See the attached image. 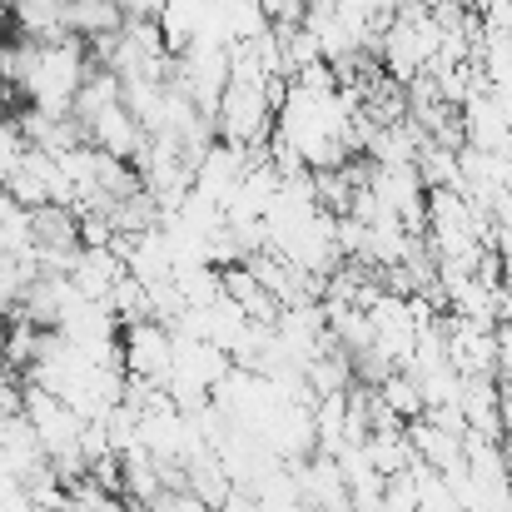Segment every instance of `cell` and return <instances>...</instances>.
<instances>
[{
    "instance_id": "cell-1",
    "label": "cell",
    "mask_w": 512,
    "mask_h": 512,
    "mask_svg": "<svg viewBox=\"0 0 512 512\" xmlns=\"http://www.w3.org/2000/svg\"><path fill=\"white\" fill-rule=\"evenodd\" d=\"M170 358H174V334L160 319H135V324L120 329V363H125V373L165 383Z\"/></svg>"
},
{
    "instance_id": "cell-5",
    "label": "cell",
    "mask_w": 512,
    "mask_h": 512,
    "mask_svg": "<svg viewBox=\"0 0 512 512\" xmlns=\"http://www.w3.org/2000/svg\"><path fill=\"white\" fill-rule=\"evenodd\" d=\"M5 329H10V314L0 309V343H5Z\"/></svg>"
},
{
    "instance_id": "cell-4",
    "label": "cell",
    "mask_w": 512,
    "mask_h": 512,
    "mask_svg": "<svg viewBox=\"0 0 512 512\" xmlns=\"http://www.w3.org/2000/svg\"><path fill=\"white\" fill-rule=\"evenodd\" d=\"M115 5L125 20H160V10H165V0H115Z\"/></svg>"
},
{
    "instance_id": "cell-3",
    "label": "cell",
    "mask_w": 512,
    "mask_h": 512,
    "mask_svg": "<svg viewBox=\"0 0 512 512\" xmlns=\"http://www.w3.org/2000/svg\"><path fill=\"white\" fill-rule=\"evenodd\" d=\"M20 160H25V140H20L15 120H0V179L15 170Z\"/></svg>"
},
{
    "instance_id": "cell-2",
    "label": "cell",
    "mask_w": 512,
    "mask_h": 512,
    "mask_svg": "<svg viewBox=\"0 0 512 512\" xmlns=\"http://www.w3.org/2000/svg\"><path fill=\"white\" fill-rule=\"evenodd\" d=\"M378 403L393 413V418H418L423 413V388H418V378L413 373H383V383H378Z\"/></svg>"
}]
</instances>
